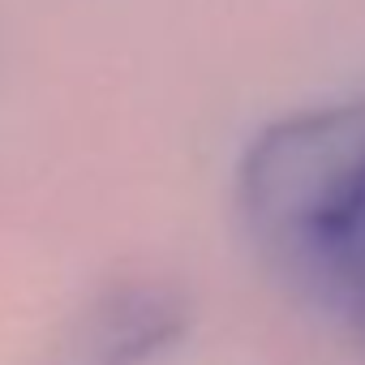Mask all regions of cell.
Listing matches in <instances>:
<instances>
[{
	"label": "cell",
	"mask_w": 365,
	"mask_h": 365,
	"mask_svg": "<svg viewBox=\"0 0 365 365\" xmlns=\"http://www.w3.org/2000/svg\"><path fill=\"white\" fill-rule=\"evenodd\" d=\"M258 241L365 331V103L271 125L241 168Z\"/></svg>",
	"instance_id": "cell-1"
},
{
	"label": "cell",
	"mask_w": 365,
	"mask_h": 365,
	"mask_svg": "<svg viewBox=\"0 0 365 365\" xmlns=\"http://www.w3.org/2000/svg\"><path fill=\"white\" fill-rule=\"evenodd\" d=\"M190 327V301L159 279H125L95 292L61 331L48 365H146Z\"/></svg>",
	"instance_id": "cell-2"
}]
</instances>
